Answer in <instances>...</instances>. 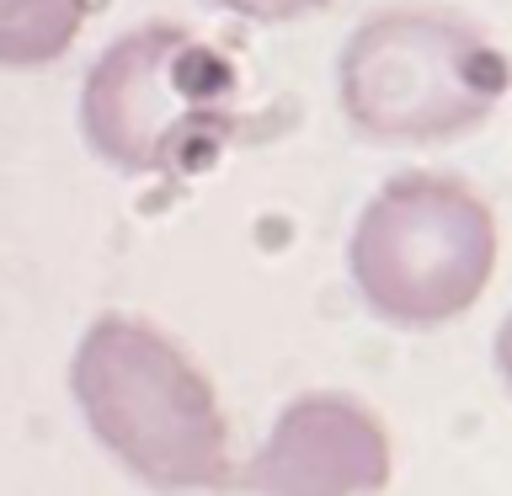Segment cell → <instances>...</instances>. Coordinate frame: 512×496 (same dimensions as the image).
I'll return each mask as SVG.
<instances>
[{
    "instance_id": "obj_1",
    "label": "cell",
    "mask_w": 512,
    "mask_h": 496,
    "mask_svg": "<svg viewBox=\"0 0 512 496\" xmlns=\"http://www.w3.org/2000/svg\"><path fill=\"white\" fill-rule=\"evenodd\" d=\"M70 395L96 443L155 491L235 486L230 422L214 384L139 315L91 320L70 358Z\"/></svg>"
},
{
    "instance_id": "obj_2",
    "label": "cell",
    "mask_w": 512,
    "mask_h": 496,
    "mask_svg": "<svg viewBox=\"0 0 512 496\" xmlns=\"http://www.w3.org/2000/svg\"><path fill=\"white\" fill-rule=\"evenodd\" d=\"M80 139L123 176H192L240 123L235 64L176 22L118 32L80 80Z\"/></svg>"
},
{
    "instance_id": "obj_3",
    "label": "cell",
    "mask_w": 512,
    "mask_h": 496,
    "mask_svg": "<svg viewBox=\"0 0 512 496\" xmlns=\"http://www.w3.org/2000/svg\"><path fill=\"white\" fill-rule=\"evenodd\" d=\"M512 64L486 27L438 6H384L336 54V107L368 144H454L502 107Z\"/></svg>"
},
{
    "instance_id": "obj_4",
    "label": "cell",
    "mask_w": 512,
    "mask_h": 496,
    "mask_svg": "<svg viewBox=\"0 0 512 496\" xmlns=\"http://www.w3.org/2000/svg\"><path fill=\"white\" fill-rule=\"evenodd\" d=\"M347 267L384 326H448L475 310L496 272V214L448 171H400L363 203Z\"/></svg>"
},
{
    "instance_id": "obj_5",
    "label": "cell",
    "mask_w": 512,
    "mask_h": 496,
    "mask_svg": "<svg viewBox=\"0 0 512 496\" xmlns=\"http://www.w3.org/2000/svg\"><path fill=\"white\" fill-rule=\"evenodd\" d=\"M395 475L390 432L358 395H294L267 427L262 448L235 470L256 496H379Z\"/></svg>"
},
{
    "instance_id": "obj_6",
    "label": "cell",
    "mask_w": 512,
    "mask_h": 496,
    "mask_svg": "<svg viewBox=\"0 0 512 496\" xmlns=\"http://www.w3.org/2000/svg\"><path fill=\"white\" fill-rule=\"evenodd\" d=\"M91 0H0V64L38 70L75 48Z\"/></svg>"
},
{
    "instance_id": "obj_7",
    "label": "cell",
    "mask_w": 512,
    "mask_h": 496,
    "mask_svg": "<svg viewBox=\"0 0 512 496\" xmlns=\"http://www.w3.org/2000/svg\"><path fill=\"white\" fill-rule=\"evenodd\" d=\"M214 11H230L240 22H299V16L326 11L331 0H208Z\"/></svg>"
},
{
    "instance_id": "obj_8",
    "label": "cell",
    "mask_w": 512,
    "mask_h": 496,
    "mask_svg": "<svg viewBox=\"0 0 512 496\" xmlns=\"http://www.w3.org/2000/svg\"><path fill=\"white\" fill-rule=\"evenodd\" d=\"M491 352H496V374H502V384L512 390V310L502 315V326H496V342H491Z\"/></svg>"
}]
</instances>
